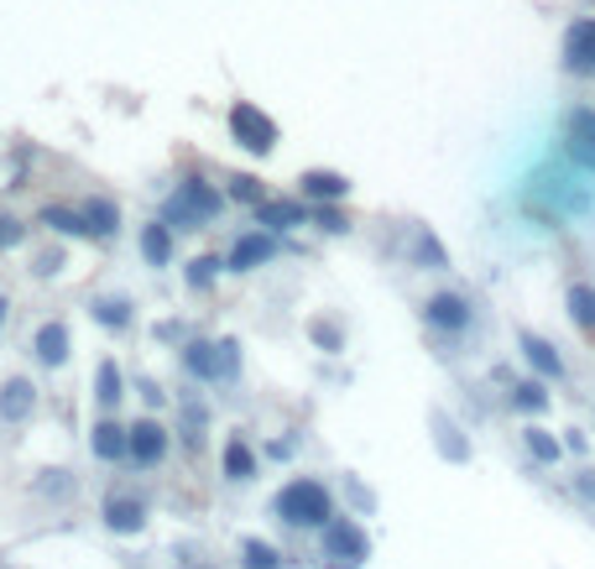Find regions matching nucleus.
<instances>
[{
    "label": "nucleus",
    "instance_id": "nucleus-1",
    "mask_svg": "<svg viewBox=\"0 0 595 569\" xmlns=\"http://www.w3.org/2000/svg\"><path fill=\"white\" fill-rule=\"evenodd\" d=\"M277 518L292 522V528H324V522L335 518V512H329V491H324V481L282 486V497H277Z\"/></svg>",
    "mask_w": 595,
    "mask_h": 569
},
{
    "label": "nucleus",
    "instance_id": "nucleus-2",
    "mask_svg": "<svg viewBox=\"0 0 595 569\" xmlns=\"http://www.w3.org/2000/svg\"><path fill=\"white\" fill-rule=\"evenodd\" d=\"M220 193L209 189V183H199V178H188L184 189L172 193L168 199V214H162V220L168 224H178V230H184V224H209L215 220V214H220Z\"/></svg>",
    "mask_w": 595,
    "mask_h": 569
},
{
    "label": "nucleus",
    "instance_id": "nucleus-3",
    "mask_svg": "<svg viewBox=\"0 0 595 569\" xmlns=\"http://www.w3.org/2000/svg\"><path fill=\"white\" fill-rule=\"evenodd\" d=\"M188 371L194 377H205V381H230L236 377V366H240V346L236 340H220V346H188Z\"/></svg>",
    "mask_w": 595,
    "mask_h": 569
},
{
    "label": "nucleus",
    "instance_id": "nucleus-4",
    "mask_svg": "<svg viewBox=\"0 0 595 569\" xmlns=\"http://www.w3.org/2000/svg\"><path fill=\"white\" fill-rule=\"evenodd\" d=\"M371 553L366 533H360L350 518H329L324 522V559H335V565H360Z\"/></svg>",
    "mask_w": 595,
    "mask_h": 569
},
{
    "label": "nucleus",
    "instance_id": "nucleus-5",
    "mask_svg": "<svg viewBox=\"0 0 595 569\" xmlns=\"http://www.w3.org/2000/svg\"><path fill=\"white\" fill-rule=\"evenodd\" d=\"M564 152L575 157L585 173H595V110L591 104H575L564 116Z\"/></svg>",
    "mask_w": 595,
    "mask_h": 569
},
{
    "label": "nucleus",
    "instance_id": "nucleus-6",
    "mask_svg": "<svg viewBox=\"0 0 595 569\" xmlns=\"http://www.w3.org/2000/svg\"><path fill=\"white\" fill-rule=\"evenodd\" d=\"M230 131H236V141L246 147V152H272V141H277V126H272V116H261L256 104H236L230 110Z\"/></svg>",
    "mask_w": 595,
    "mask_h": 569
},
{
    "label": "nucleus",
    "instance_id": "nucleus-7",
    "mask_svg": "<svg viewBox=\"0 0 595 569\" xmlns=\"http://www.w3.org/2000/svg\"><path fill=\"white\" fill-rule=\"evenodd\" d=\"M564 73L575 79H595V17H579L564 32Z\"/></svg>",
    "mask_w": 595,
    "mask_h": 569
},
{
    "label": "nucleus",
    "instance_id": "nucleus-8",
    "mask_svg": "<svg viewBox=\"0 0 595 569\" xmlns=\"http://www.w3.org/2000/svg\"><path fill=\"white\" fill-rule=\"evenodd\" d=\"M272 257H277V236L272 230H251L230 251V272H251V267H261V261H272Z\"/></svg>",
    "mask_w": 595,
    "mask_h": 569
},
{
    "label": "nucleus",
    "instance_id": "nucleus-9",
    "mask_svg": "<svg viewBox=\"0 0 595 569\" xmlns=\"http://www.w3.org/2000/svg\"><path fill=\"white\" fill-rule=\"evenodd\" d=\"M162 455H168V429L152 423V418H141L137 429H131V460L137 466H157Z\"/></svg>",
    "mask_w": 595,
    "mask_h": 569
},
{
    "label": "nucleus",
    "instance_id": "nucleus-10",
    "mask_svg": "<svg viewBox=\"0 0 595 569\" xmlns=\"http://www.w3.org/2000/svg\"><path fill=\"white\" fill-rule=\"evenodd\" d=\"M428 325L459 335V329L470 325V303H465L459 293H434V298H428Z\"/></svg>",
    "mask_w": 595,
    "mask_h": 569
},
{
    "label": "nucleus",
    "instance_id": "nucleus-11",
    "mask_svg": "<svg viewBox=\"0 0 595 569\" xmlns=\"http://www.w3.org/2000/svg\"><path fill=\"white\" fill-rule=\"evenodd\" d=\"M105 522H110L116 533H141V528H147V507L131 497H110L105 501Z\"/></svg>",
    "mask_w": 595,
    "mask_h": 569
},
{
    "label": "nucleus",
    "instance_id": "nucleus-12",
    "mask_svg": "<svg viewBox=\"0 0 595 569\" xmlns=\"http://www.w3.org/2000/svg\"><path fill=\"white\" fill-rule=\"evenodd\" d=\"M523 356H527V366H533V371H538L544 381H559L564 377L559 350L548 346V340H538V335H523Z\"/></svg>",
    "mask_w": 595,
    "mask_h": 569
},
{
    "label": "nucleus",
    "instance_id": "nucleus-13",
    "mask_svg": "<svg viewBox=\"0 0 595 569\" xmlns=\"http://www.w3.org/2000/svg\"><path fill=\"white\" fill-rule=\"evenodd\" d=\"M32 350H37V361L42 366H63L69 361V325H42L37 329V340H32Z\"/></svg>",
    "mask_w": 595,
    "mask_h": 569
},
{
    "label": "nucleus",
    "instance_id": "nucleus-14",
    "mask_svg": "<svg viewBox=\"0 0 595 569\" xmlns=\"http://www.w3.org/2000/svg\"><path fill=\"white\" fill-rule=\"evenodd\" d=\"M32 413V381H6V387H0V418H6V423H21V418Z\"/></svg>",
    "mask_w": 595,
    "mask_h": 569
},
{
    "label": "nucleus",
    "instance_id": "nucleus-15",
    "mask_svg": "<svg viewBox=\"0 0 595 569\" xmlns=\"http://www.w3.org/2000/svg\"><path fill=\"white\" fill-rule=\"evenodd\" d=\"M95 455H100V460H120V455H131V429L100 423V429H95Z\"/></svg>",
    "mask_w": 595,
    "mask_h": 569
},
{
    "label": "nucleus",
    "instance_id": "nucleus-16",
    "mask_svg": "<svg viewBox=\"0 0 595 569\" xmlns=\"http://www.w3.org/2000/svg\"><path fill=\"white\" fill-rule=\"evenodd\" d=\"M569 319H575L585 335H595V288L591 282H575V288H569Z\"/></svg>",
    "mask_w": 595,
    "mask_h": 569
},
{
    "label": "nucleus",
    "instance_id": "nucleus-17",
    "mask_svg": "<svg viewBox=\"0 0 595 569\" xmlns=\"http://www.w3.org/2000/svg\"><path fill=\"white\" fill-rule=\"evenodd\" d=\"M251 476H256V455L240 439H230L225 445V481H251Z\"/></svg>",
    "mask_w": 595,
    "mask_h": 569
},
{
    "label": "nucleus",
    "instance_id": "nucleus-18",
    "mask_svg": "<svg viewBox=\"0 0 595 569\" xmlns=\"http://www.w3.org/2000/svg\"><path fill=\"white\" fill-rule=\"evenodd\" d=\"M42 224H52L58 236H89L85 209H58V204H48V209H42Z\"/></svg>",
    "mask_w": 595,
    "mask_h": 569
},
{
    "label": "nucleus",
    "instance_id": "nucleus-19",
    "mask_svg": "<svg viewBox=\"0 0 595 569\" xmlns=\"http://www.w3.org/2000/svg\"><path fill=\"white\" fill-rule=\"evenodd\" d=\"M172 224L162 220V224H147V236H141V257L152 261V267H162V261L172 257V236H168Z\"/></svg>",
    "mask_w": 595,
    "mask_h": 569
},
{
    "label": "nucleus",
    "instance_id": "nucleus-20",
    "mask_svg": "<svg viewBox=\"0 0 595 569\" xmlns=\"http://www.w3.org/2000/svg\"><path fill=\"white\" fill-rule=\"evenodd\" d=\"M304 193L308 199H345L350 183H345L340 173H304Z\"/></svg>",
    "mask_w": 595,
    "mask_h": 569
},
{
    "label": "nucleus",
    "instance_id": "nucleus-21",
    "mask_svg": "<svg viewBox=\"0 0 595 569\" xmlns=\"http://www.w3.org/2000/svg\"><path fill=\"white\" fill-rule=\"evenodd\" d=\"M85 220H89V236H110L120 224V209L110 204V199H89L85 204Z\"/></svg>",
    "mask_w": 595,
    "mask_h": 569
},
{
    "label": "nucleus",
    "instance_id": "nucleus-22",
    "mask_svg": "<svg viewBox=\"0 0 595 569\" xmlns=\"http://www.w3.org/2000/svg\"><path fill=\"white\" fill-rule=\"evenodd\" d=\"M523 439H527V455H533L538 466H554V460H559V455H564V445H559V439H554V433H548V429H527Z\"/></svg>",
    "mask_w": 595,
    "mask_h": 569
},
{
    "label": "nucleus",
    "instance_id": "nucleus-23",
    "mask_svg": "<svg viewBox=\"0 0 595 569\" xmlns=\"http://www.w3.org/2000/svg\"><path fill=\"white\" fill-rule=\"evenodd\" d=\"M512 408H517V413H544L548 408L544 381H517V387H512Z\"/></svg>",
    "mask_w": 595,
    "mask_h": 569
},
{
    "label": "nucleus",
    "instance_id": "nucleus-24",
    "mask_svg": "<svg viewBox=\"0 0 595 569\" xmlns=\"http://www.w3.org/2000/svg\"><path fill=\"white\" fill-rule=\"evenodd\" d=\"M256 214H261L267 230H292V224L304 220V209L298 204H256Z\"/></svg>",
    "mask_w": 595,
    "mask_h": 569
},
{
    "label": "nucleus",
    "instance_id": "nucleus-25",
    "mask_svg": "<svg viewBox=\"0 0 595 569\" xmlns=\"http://www.w3.org/2000/svg\"><path fill=\"white\" fill-rule=\"evenodd\" d=\"M95 387H100V402L105 408H116L120 402V387H126V381H120V371H116V361H100V371H95Z\"/></svg>",
    "mask_w": 595,
    "mask_h": 569
},
{
    "label": "nucleus",
    "instance_id": "nucleus-26",
    "mask_svg": "<svg viewBox=\"0 0 595 569\" xmlns=\"http://www.w3.org/2000/svg\"><path fill=\"white\" fill-rule=\"evenodd\" d=\"M240 553H246V569H277V549L272 543H261V538H246Z\"/></svg>",
    "mask_w": 595,
    "mask_h": 569
},
{
    "label": "nucleus",
    "instance_id": "nucleus-27",
    "mask_svg": "<svg viewBox=\"0 0 595 569\" xmlns=\"http://www.w3.org/2000/svg\"><path fill=\"white\" fill-rule=\"evenodd\" d=\"M230 199H240V204H267V193H261V178H236V183H230Z\"/></svg>",
    "mask_w": 595,
    "mask_h": 569
},
{
    "label": "nucleus",
    "instance_id": "nucleus-28",
    "mask_svg": "<svg viewBox=\"0 0 595 569\" xmlns=\"http://www.w3.org/2000/svg\"><path fill=\"white\" fill-rule=\"evenodd\" d=\"M215 267H220L215 257H194L188 261V282H194V288H209V282H215Z\"/></svg>",
    "mask_w": 595,
    "mask_h": 569
},
{
    "label": "nucleus",
    "instance_id": "nucleus-29",
    "mask_svg": "<svg viewBox=\"0 0 595 569\" xmlns=\"http://www.w3.org/2000/svg\"><path fill=\"white\" fill-rule=\"evenodd\" d=\"M418 257H424V267H444V251H439V241H434L428 230H418Z\"/></svg>",
    "mask_w": 595,
    "mask_h": 569
},
{
    "label": "nucleus",
    "instance_id": "nucleus-30",
    "mask_svg": "<svg viewBox=\"0 0 595 569\" xmlns=\"http://www.w3.org/2000/svg\"><path fill=\"white\" fill-rule=\"evenodd\" d=\"M21 236H27V230H21L17 220H6V214H0V251H11V246H21Z\"/></svg>",
    "mask_w": 595,
    "mask_h": 569
},
{
    "label": "nucleus",
    "instance_id": "nucleus-31",
    "mask_svg": "<svg viewBox=\"0 0 595 569\" xmlns=\"http://www.w3.org/2000/svg\"><path fill=\"white\" fill-rule=\"evenodd\" d=\"M95 313H100V325H126V319H131V309H126V303H100V309H95Z\"/></svg>",
    "mask_w": 595,
    "mask_h": 569
},
{
    "label": "nucleus",
    "instance_id": "nucleus-32",
    "mask_svg": "<svg viewBox=\"0 0 595 569\" xmlns=\"http://www.w3.org/2000/svg\"><path fill=\"white\" fill-rule=\"evenodd\" d=\"M575 491H579V497H585V501H595V470H585V476H579V481H575Z\"/></svg>",
    "mask_w": 595,
    "mask_h": 569
},
{
    "label": "nucleus",
    "instance_id": "nucleus-33",
    "mask_svg": "<svg viewBox=\"0 0 595 569\" xmlns=\"http://www.w3.org/2000/svg\"><path fill=\"white\" fill-rule=\"evenodd\" d=\"M319 224H324V230H345V214H335V209H319Z\"/></svg>",
    "mask_w": 595,
    "mask_h": 569
},
{
    "label": "nucleus",
    "instance_id": "nucleus-34",
    "mask_svg": "<svg viewBox=\"0 0 595 569\" xmlns=\"http://www.w3.org/2000/svg\"><path fill=\"white\" fill-rule=\"evenodd\" d=\"M314 340H319V346H340V335H335V329H324V325H314Z\"/></svg>",
    "mask_w": 595,
    "mask_h": 569
},
{
    "label": "nucleus",
    "instance_id": "nucleus-35",
    "mask_svg": "<svg viewBox=\"0 0 595 569\" xmlns=\"http://www.w3.org/2000/svg\"><path fill=\"white\" fill-rule=\"evenodd\" d=\"M0 319H6V298H0Z\"/></svg>",
    "mask_w": 595,
    "mask_h": 569
}]
</instances>
